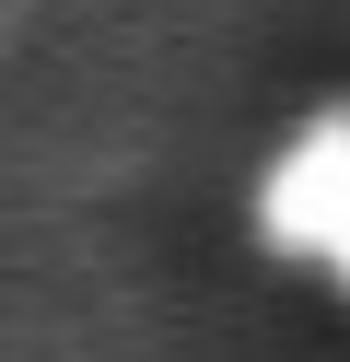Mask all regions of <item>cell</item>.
Segmentation results:
<instances>
[{"mask_svg": "<svg viewBox=\"0 0 350 362\" xmlns=\"http://www.w3.org/2000/svg\"><path fill=\"white\" fill-rule=\"evenodd\" d=\"M327 269H339V281H350V222H339V245H327Z\"/></svg>", "mask_w": 350, "mask_h": 362, "instance_id": "2", "label": "cell"}, {"mask_svg": "<svg viewBox=\"0 0 350 362\" xmlns=\"http://www.w3.org/2000/svg\"><path fill=\"white\" fill-rule=\"evenodd\" d=\"M339 222H350V117H315L257 187V234L292 245V257H327Z\"/></svg>", "mask_w": 350, "mask_h": 362, "instance_id": "1", "label": "cell"}]
</instances>
